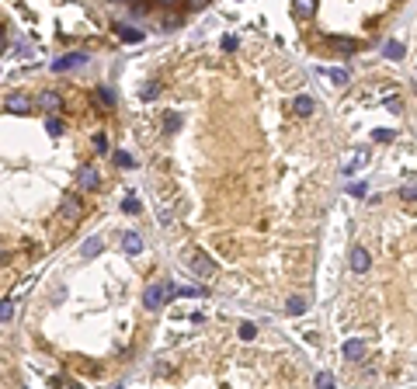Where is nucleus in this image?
Wrapping results in <instances>:
<instances>
[{"instance_id": "nucleus-33", "label": "nucleus", "mask_w": 417, "mask_h": 389, "mask_svg": "<svg viewBox=\"0 0 417 389\" xmlns=\"http://www.w3.org/2000/svg\"><path fill=\"white\" fill-rule=\"evenodd\" d=\"M223 49H226V52H233V49H237V39H233V35H226V39H223Z\"/></svg>"}, {"instance_id": "nucleus-26", "label": "nucleus", "mask_w": 417, "mask_h": 389, "mask_svg": "<svg viewBox=\"0 0 417 389\" xmlns=\"http://www.w3.org/2000/svg\"><path fill=\"white\" fill-rule=\"evenodd\" d=\"M258 337V327L254 323H240V341H254Z\"/></svg>"}, {"instance_id": "nucleus-22", "label": "nucleus", "mask_w": 417, "mask_h": 389, "mask_svg": "<svg viewBox=\"0 0 417 389\" xmlns=\"http://www.w3.org/2000/svg\"><path fill=\"white\" fill-rule=\"evenodd\" d=\"M11 316H14V302L11 299H0V323H7Z\"/></svg>"}, {"instance_id": "nucleus-28", "label": "nucleus", "mask_w": 417, "mask_h": 389, "mask_svg": "<svg viewBox=\"0 0 417 389\" xmlns=\"http://www.w3.org/2000/svg\"><path fill=\"white\" fill-rule=\"evenodd\" d=\"M91 143H94V150H98V153H108V136H104V132H98Z\"/></svg>"}, {"instance_id": "nucleus-8", "label": "nucleus", "mask_w": 417, "mask_h": 389, "mask_svg": "<svg viewBox=\"0 0 417 389\" xmlns=\"http://www.w3.org/2000/svg\"><path fill=\"white\" fill-rule=\"evenodd\" d=\"M101 251H104V240H101V236H87V240L80 243V257H84V261H91V257H98Z\"/></svg>"}, {"instance_id": "nucleus-18", "label": "nucleus", "mask_w": 417, "mask_h": 389, "mask_svg": "<svg viewBox=\"0 0 417 389\" xmlns=\"http://www.w3.org/2000/svg\"><path fill=\"white\" fill-rule=\"evenodd\" d=\"M320 73H327V77L334 80L338 87H344V84H348V70H338V66H330V70H320Z\"/></svg>"}, {"instance_id": "nucleus-4", "label": "nucleus", "mask_w": 417, "mask_h": 389, "mask_svg": "<svg viewBox=\"0 0 417 389\" xmlns=\"http://www.w3.org/2000/svg\"><path fill=\"white\" fill-rule=\"evenodd\" d=\"M365 351H369L365 341H344L341 354H344V362H362V358H365Z\"/></svg>"}, {"instance_id": "nucleus-24", "label": "nucleus", "mask_w": 417, "mask_h": 389, "mask_svg": "<svg viewBox=\"0 0 417 389\" xmlns=\"http://www.w3.org/2000/svg\"><path fill=\"white\" fill-rule=\"evenodd\" d=\"M139 209H143V205H139V198H132V194H129V198H122V212H129V215H136Z\"/></svg>"}, {"instance_id": "nucleus-19", "label": "nucleus", "mask_w": 417, "mask_h": 389, "mask_svg": "<svg viewBox=\"0 0 417 389\" xmlns=\"http://www.w3.org/2000/svg\"><path fill=\"white\" fill-rule=\"evenodd\" d=\"M330 45H334V49H344V52H358V49H362L355 39H330Z\"/></svg>"}, {"instance_id": "nucleus-25", "label": "nucleus", "mask_w": 417, "mask_h": 389, "mask_svg": "<svg viewBox=\"0 0 417 389\" xmlns=\"http://www.w3.org/2000/svg\"><path fill=\"white\" fill-rule=\"evenodd\" d=\"M174 28H181V18H178V14H167V18L160 21V32H174Z\"/></svg>"}, {"instance_id": "nucleus-3", "label": "nucleus", "mask_w": 417, "mask_h": 389, "mask_svg": "<svg viewBox=\"0 0 417 389\" xmlns=\"http://www.w3.org/2000/svg\"><path fill=\"white\" fill-rule=\"evenodd\" d=\"M365 163H369V150H365V146H358V150H351V153L344 156V163H341V174L351 177V174H358Z\"/></svg>"}, {"instance_id": "nucleus-7", "label": "nucleus", "mask_w": 417, "mask_h": 389, "mask_svg": "<svg viewBox=\"0 0 417 389\" xmlns=\"http://www.w3.org/2000/svg\"><path fill=\"white\" fill-rule=\"evenodd\" d=\"M7 112H14V115H28V112H32V97H28V94H11V97H7Z\"/></svg>"}, {"instance_id": "nucleus-17", "label": "nucleus", "mask_w": 417, "mask_h": 389, "mask_svg": "<svg viewBox=\"0 0 417 389\" xmlns=\"http://www.w3.org/2000/svg\"><path fill=\"white\" fill-rule=\"evenodd\" d=\"M115 32H119L125 42H139L143 39V32H136V28H129V24H115Z\"/></svg>"}, {"instance_id": "nucleus-13", "label": "nucleus", "mask_w": 417, "mask_h": 389, "mask_svg": "<svg viewBox=\"0 0 417 389\" xmlns=\"http://www.w3.org/2000/svg\"><path fill=\"white\" fill-rule=\"evenodd\" d=\"M285 313H289V316H302V313H306V299H302V295H289Z\"/></svg>"}, {"instance_id": "nucleus-9", "label": "nucleus", "mask_w": 417, "mask_h": 389, "mask_svg": "<svg viewBox=\"0 0 417 389\" xmlns=\"http://www.w3.org/2000/svg\"><path fill=\"white\" fill-rule=\"evenodd\" d=\"M98 184H101L98 167H84V171H80V188H84V191H98Z\"/></svg>"}, {"instance_id": "nucleus-11", "label": "nucleus", "mask_w": 417, "mask_h": 389, "mask_svg": "<svg viewBox=\"0 0 417 389\" xmlns=\"http://www.w3.org/2000/svg\"><path fill=\"white\" fill-rule=\"evenodd\" d=\"M292 112H296L299 118H310V115H313V112H317V104H313V97L299 94L296 101H292Z\"/></svg>"}, {"instance_id": "nucleus-32", "label": "nucleus", "mask_w": 417, "mask_h": 389, "mask_svg": "<svg viewBox=\"0 0 417 389\" xmlns=\"http://www.w3.org/2000/svg\"><path fill=\"white\" fill-rule=\"evenodd\" d=\"M372 139H379V143H390V139H393V132H390V129H376V132H372Z\"/></svg>"}, {"instance_id": "nucleus-1", "label": "nucleus", "mask_w": 417, "mask_h": 389, "mask_svg": "<svg viewBox=\"0 0 417 389\" xmlns=\"http://www.w3.org/2000/svg\"><path fill=\"white\" fill-rule=\"evenodd\" d=\"M174 295H178V285L174 282H153V285H146V292H143V306L146 310H157V306H163Z\"/></svg>"}, {"instance_id": "nucleus-12", "label": "nucleus", "mask_w": 417, "mask_h": 389, "mask_svg": "<svg viewBox=\"0 0 417 389\" xmlns=\"http://www.w3.org/2000/svg\"><path fill=\"white\" fill-rule=\"evenodd\" d=\"M39 104H42V112H63V97L56 94V91H45V94L39 97Z\"/></svg>"}, {"instance_id": "nucleus-31", "label": "nucleus", "mask_w": 417, "mask_h": 389, "mask_svg": "<svg viewBox=\"0 0 417 389\" xmlns=\"http://www.w3.org/2000/svg\"><path fill=\"white\" fill-rule=\"evenodd\" d=\"M178 295H184V299H195V295H202V289H195V285H184V289H178Z\"/></svg>"}, {"instance_id": "nucleus-5", "label": "nucleus", "mask_w": 417, "mask_h": 389, "mask_svg": "<svg viewBox=\"0 0 417 389\" xmlns=\"http://www.w3.org/2000/svg\"><path fill=\"white\" fill-rule=\"evenodd\" d=\"M369 264H372L369 251H365V247H351V271H355V274H365V271H369Z\"/></svg>"}, {"instance_id": "nucleus-29", "label": "nucleus", "mask_w": 417, "mask_h": 389, "mask_svg": "<svg viewBox=\"0 0 417 389\" xmlns=\"http://www.w3.org/2000/svg\"><path fill=\"white\" fill-rule=\"evenodd\" d=\"M400 198H403L407 205H414V209H417V188H403V191H400Z\"/></svg>"}, {"instance_id": "nucleus-35", "label": "nucleus", "mask_w": 417, "mask_h": 389, "mask_svg": "<svg viewBox=\"0 0 417 389\" xmlns=\"http://www.w3.org/2000/svg\"><path fill=\"white\" fill-rule=\"evenodd\" d=\"M115 4H125V0H115Z\"/></svg>"}, {"instance_id": "nucleus-30", "label": "nucleus", "mask_w": 417, "mask_h": 389, "mask_svg": "<svg viewBox=\"0 0 417 389\" xmlns=\"http://www.w3.org/2000/svg\"><path fill=\"white\" fill-rule=\"evenodd\" d=\"M98 97L104 101V104H115V91H112V87H101V91H98Z\"/></svg>"}, {"instance_id": "nucleus-16", "label": "nucleus", "mask_w": 417, "mask_h": 389, "mask_svg": "<svg viewBox=\"0 0 417 389\" xmlns=\"http://www.w3.org/2000/svg\"><path fill=\"white\" fill-rule=\"evenodd\" d=\"M382 52H386V59H403V42L390 39V42H386V49H382Z\"/></svg>"}, {"instance_id": "nucleus-23", "label": "nucleus", "mask_w": 417, "mask_h": 389, "mask_svg": "<svg viewBox=\"0 0 417 389\" xmlns=\"http://www.w3.org/2000/svg\"><path fill=\"white\" fill-rule=\"evenodd\" d=\"M45 132H49L52 139H60L63 136V122L60 118H49V122H45Z\"/></svg>"}, {"instance_id": "nucleus-14", "label": "nucleus", "mask_w": 417, "mask_h": 389, "mask_svg": "<svg viewBox=\"0 0 417 389\" xmlns=\"http://www.w3.org/2000/svg\"><path fill=\"white\" fill-rule=\"evenodd\" d=\"M292 11H296V18H310L317 11V4L313 0H292Z\"/></svg>"}, {"instance_id": "nucleus-2", "label": "nucleus", "mask_w": 417, "mask_h": 389, "mask_svg": "<svg viewBox=\"0 0 417 389\" xmlns=\"http://www.w3.org/2000/svg\"><path fill=\"white\" fill-rule=\"evenodd\" d=\"M188 268L199 274L202 282H209V278L216 274V261H212L205 251H195V247H191V251H188Z\"/></svg>"}, {"instance_id": "nucleus-36", "label": "nucleus", "mask_w": 417, "mask_h": 389, "mask_svg": "<svg viewBox=\"0 0 417 389\" xmlns=\"http://www.w3.org/2000/svg\"><path fill=\"white\" fill-rule=\"evenodd\" d=\"M0 42H4V35H0Z\"/></svg>"}, {"instance_id": "nucleus-10", "label": "nucleus", "mask_w": 417, "mask_h": 389, "mask_svg": "<svg viewBox=\"0 0 417 389\" xmlns=\"http://www.w3.org/2000/svg\"><path fill=\"white\" fill-rule=\"evenodd\" d=\"M84 63H87V56H84V52H70V56L60 59L52 70H56V73H66V70H77V66H84Z\"/></svg>"}, {"instance_id": "nucleus-15", "label": "nucleus", "mask_w": 417, "mask_h": 389, "mask_svg": "<svg viewBox=\"0 0 417 389\" xmlns=\"http://www.w3.org/2000/svg\"><path fill=\"white\" fill-rule=\"evenodd\" d=\"M63 215H70V219H77L80 215V198L77 194H70V198L63 202Z\"/></svg>"}, {"instance_id": "nucleus-21", "label": "nucleus", "mask_w": 417, "mask_h": 389, "mask_svg": "<svg viewBox=\"0 0 417 389\" xmlns=\"http://www.w3.org/2000/svg\"><path fill=\"white\" fill-rule=\"evenodd\" d=\"M112 160H115L119 167H125V171H129V167L136 163V160H132V153H125V150H115V153H112Z\"/></svg>"}, {"instance_id": "nucleus-27", "label": "nucleus", "mask_w": 417, "mask_h": 389, "mask_svg": "<svg viewBox=\"0 0 417 389\" xmlns=\"http://www.w3.org/2000/svg\"><path fill=\"white\" fill-rule=\"evenodd\" d=\"M317 389H334V375H330V372H320L317 375Z\"/></svg>"}, {"instance_id": "nucleus-6", "label": "nucleus", "mask_w": 417, "mask_h": 389, "mask_svg": "<svg viewBox=\"0 0 417 389\" xmlns=\"http://www.w3.org/2000/svg\"><path fill=\"white\" fill-rule=\"evenodd\" d=\"M122 251L129 254V257H139V254H143V236L132 233V230H129V233H122Z\"/></svg>"}, {"instance_id": "nucleus-20", "label": "nucleus", "mask_w": 417, "mask_h": 389, "mask_svg": "<svg viewBox=\"0 0 417 389\" xmlns=\"http://www.w3.org/2000/svg\"><path fill=\"white\" fill-rule=\"evenodd\" d=\"M181 129V115L178 112H167V118H163V132H178Z\"/></svg>"}, {"instance_id": "nucleus-34", "label": "nucleus", "mask_w": 417, "mask_h": 389, "mask_svg": "<svg viewBox=\"0 0 417 389\" xmlns=\"http://www.w3.org/2000/svg\"><path fill=\"white\" fill-rule=\"evenodd\" d=\"M202 4H205V0H191V7H202Z\"/></svg>"}]
</instances>
